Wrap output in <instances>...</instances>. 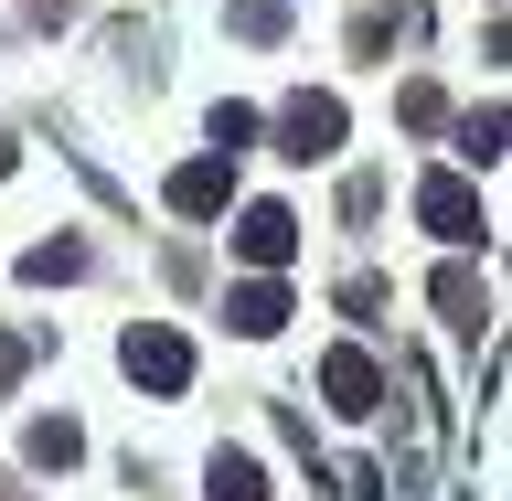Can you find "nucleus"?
<instances>
[{"mask_svg": "<svg viewBox=\"0 0 512 501\" xmlns=\"http://www.w3.org/2000/svg\"><path fill=\"white\" fill-rule=\"evenodd\" d=\"M224 320H235V331H278V320H288V299L256 278V288H235V310H224Z\"/></svg>", "mask_w": 512, "mask_h": 501, "instance_id": "nucleus-7", "label": "nucleus"}, {"mask_svg": "<svg viewBox=\"0 0 512 501\" xmlns=\"http://www.w3.org/2000/svg\"><path fill=\"white\" fill-rule=\"evenodd\" d=\"M75 448H86V438H75V416H43V427H32V459H43V470H64Z\"/></svg>", "mask_w": 512, "mask_h": 501, "instance_id": "nucleus-8", "label": "nucleus"}, {"mask_svg": "<svg viewBox=\"0 0 512 501\" xmlns=\"http://www.w3.org/2000/svg\"><path fill=\"white\" fill-rule=\"evenodd\" d=\"M118 363L150 384V395H182V384H192V342H182V331H160V320H139V331H128Z\"/></svg>", "mask_w": 512, "mask_h": 501, "instance_id": "nucleus-1", "label": "nucleus"}, {"mask_svg": "<svg viewBox=\"0 0 512 501\" xmlns=\"http://www.w3.org/2000/svg\"><path fill=\"white\" fill-rule=\"evenodd\" d=\"M320 395H331V406H342V416H374L384 374H374V363H363V352H331V363H320Z\"/></svg>", "mask_w": 512, "mask_h": 501, "instance_id": "nucleus-5", "label": "nucleus"}, {"mask_svg": "<svg viewBox=\"0 0 512 501\" xmlns=\"http://www.w3.org/2000/svg\"><path fill=\"white\" fill-rule=\"evenodd\" d=\"M224 192H235L224 160H182V171H171V214H224Z\"/></svg>", "mask_w": 512, "mask_h": 501, "instance_id": "nucleus-6", "label": "nucleus"}, {"mask_svg": "<svg viewBox=\"0 0 512 501\" xmlns=\"http://www.w3.org/2000/svg\"><path fill=\"white\" fill-rule=\"evenodd\" d=\"M235 256H246V267H288V256H299L288 203H246V214H235Z\"/></svg>", "mask_w": 512, "mask_h": 501, "instance_id": "nucleus-4", "label": "nucleus"}, {"mask_svg": "<svg viewBox=\"0 0 512 501\" xmlns=\"http://www.w3.org/2000/svg\"><path fill=\"white\" fill-rule=\"evenodd\" d=\"M235 32H256V43H267V32H288V11H278V0H235Z\"/></svg>", "mask_w": 512, "mask_h": 501, "instance_id": "nucleus-12", "label": "nucleus"}, {"mask_svg": "<svg viewBox=\"0 0 512 501\" xmlns=\"http://www.w3.org/2000/svg\"><path fill=\"white\" fill-rule=\"evenodd\" d=\"M278 139H288V160H331V150H342V96H288Z\"/></svg>", "mask_w": 512, "mask_h": 501, "instance_id": "nucleus-3", "label": "nucleus"}, {"mask_svg": "<svg viewBox=\"0 0 512 501\" xmlns=\"http://www.w3.org/2000/svg\"><path fill=\"white\" fill-rule=\"evenodd\" d=\"M75 267H86L75 246H32V256H22V278H75Z\"/></svg>", "mask_w": 512, "mask_h": 501, "instance_id": "nucleus-11", "label": "nucleus"}, {"mask_svg": "<svg viewBox=\"0 0 512 501\" xmlns=\"http://www.w3.org/2000/svg\"><path fill=\"white\" fill-rule=\"evenodd\" d=\"M416 224H427V235H448V246H480V235H491V224H480V192L470 182H416Z\"/></svg>", "mask_w": 512, "mask_h": 501, "instance_id": "nucleus-2", "label": "nucleus"}, {"mask_svg": "<svg viewBox=\"0 0 512 501\" xmlns=\"http://www.w3.org/2000/svg\"><path fill=\"white\" fill-rule=\"evenodd\" d=\"M214 501H267V480H256V459H214Z\"/></svg>", "mask_w": 512, "mask_h": 501, "instance_id": "nucleus-9", "label": "nucleus"}, {"mask_svg": "<svg viewBox=\"0 0 512 501\" xmlns=\"http://www.w3.org/2000/svg\"><path fill=\"white\" fill-rule=\"evenodd\" d=\"M256 139V107H214V150H246Z\"/></svg>", "mask_w": 512, "mask_h": 501, "instance_id": "nucleus-13", "label": "nucleus"}, {"mask_svg": "<svg viewBox=\"0 0 512 501\" xmlns=\"http://www.w3.org/2000/svg\"><path fill=\"white\" fill-rule=\"evenodd\" d=\"M459 150H470V160H480V171H491V160H502V107H480V118H470V128H459Z\"/></svg>", "mask_w": 512, "mask_h": 501, "instance_id": "nucleus-10", "label": "nucleus"}]
</instances>
